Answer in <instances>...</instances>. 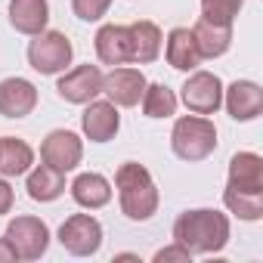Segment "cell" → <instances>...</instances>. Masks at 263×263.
<instances>
[{
	"mask_svg": "<svg viewBox=\"0 0 263 263\" xmlns=\"http://www.w3.org/2000/svg\"><path fill=\"white\" fill-rule=\"evenodd\" d=\"M62 192H65V174L62 171L44 164V167L28 174V195L34 201H56Z\"/></svg>",
	"mask_w": 263,
	"mask_h": 263,
	"instance_id": "44dd1931",
	"label": "cell"
},
{
	"mask_svg": "<svg viewBox=\"0 0 263 263\" xmlns=\"http://www.w3.org/2000/svg\"><path fill=\"white\" fill-rule=\"evenodd\" d=\"M189 260H192V254L183 245H174V248H164L155 254V263H189Z\"/></svg>",
	"mask_w": 263,
	"mask_h": 263,
	"instance_id": "4316f807",
	"label": "cell"
},
{
	"mask_svg": "<svg viewBox=\"0 0 263 263\" xmlns=\"http://www.w3.org/2000/svg\"><path fill=\"white\" fill-rule=\"evenodd\" d=\"M4 238L16 248V254L22 260H37L47 251V245H50V229L37 217H16L7 226V235Z\"/></svg>",
	"mask_w": 263,
	"mask_h": 263,
	"instance_id": "8992f818",
	"label": "cell"
},
{
	"mask_svg": "<svg viewBox=\"0 0 263 263\" xmlns=\"http://www.w3.org/2000/svg\"><path fill=\"white\" fill-rule=\"evenodd\" d=\"M13 260H19L16 248H13L7 238H0V263H13Z\"/></svg>",
	"mask_w": 263,
	"mask_h": 263,
	"instance_id": "f1b7e54d",
	"label": "cell"
},
{
	"mask_svg": "<svg viewBox=\"0 0 263 263\" xmlns=\"http://www.w3.org/2000/svg\"><path fill=\"white\" fill-rule=\"evenodd\" d=\"M10 22L22 34H41L50 22V4L47 0H13L10 4Z\"/></svg>",
	"mask_w": 263,
	"mask_h": 263,
	"instance_id": "e0dca14e",
	"label": "cell"
},
{
	"mask_svg": "<svg viewBox=\"0 0 263 263\" xmlns=\"http://www.w3.org/2000/svg\"><path fill=\"white\" fill-rule=\"evenodd\" d=\"M143 90H146V78L137 68H111L102 78V93L108 96V102L124 105V108L137 105L143 99Z\"/></svg>",
	"mask_w": 263,
	"mask_h": 263,
	"instance_id": "30bf717a",
	"label": "cell"
},
{
	"mask_svg": "<svg viewBox=\"0 0 263 263\" xmlns=\"http://www.w3.org/2000/svg\"><path fill=\"white\" fill-rule=\"evenodd\" d=\"M183 102L195 115H214L223 102V84L211 71H195L183 84Z\"/></svg>",
	"mask_w": 263,
	"mask_h": 263,
	"instance_id": "52a82bcc",
	"label": "cell"
},
{
	"mask_svg": "<svg viewBox=\"0 0 263 263\" xmlns=\"http://www.w3.org/2000/svg\"><path fill=\"white\" fill-rule=\"evenodd\" d=\"M192 37H195V47L201 53V59H214V56H223L232 44V25H214L208 19H198L195 28H189Z\"/></svg>",
	"mask_w": 263,
	"mask_h": 263,
	"instance_id": "ac0fdd59",
	"label": "cell"
},
{
	"mask_svg": "<svg viewBox=\"0 0 263 263\" xmlns=\"http://www.w3.org/2000/svg\"><path fill=\"white\" fill-rule=\"evenodd\" d=\"M241 192H263V158L254 152H238L229 161V183Z\"/></svg>",
	"mask_w": 263,
	"mask_h": 263,
	"instance_id": "2e32d148",
	"label": "cell"
},
{
	"mask_svg": "<svg viewBox=\"0 0 263 263\" xmlns=\"http://www.w3.org/2000/svg\"><path fill=\"white\" fill-rule=\"evenodd\" d=\"M143 111L149 118H171L177 111V96L164 84H149L143 90Z\"/></svg>",
	"mask_w": 263,
	"mask_h": 263,
	"instance_id": "cb8c5ba5",
	"label": "cell"
},
{
	"mask_svg": "<svg viewBox=\"0 0 263 263\" xmlns=\"http://www.w3.org/2000/svg\"><path fill=\"white\" fill-rule=\"evenodd\" d=\"M71 7H74V16L84 19V22H96L108 13L111 7V0H71Z\"/></svg>",
	"mask_w": 263,
	"mask_h": 263,
	"instance_id": "484cf974",
	"label": "cell"
},
{
	"mask_svg": "<svg viewBox=\"0 0 263 263\" xmlns=\"http://www.w3.org/2000/svg\"><path fill=\"white\" fill-rule=\"evenodd\" d=\"M81 127L93 143H108L121 127V115H118L115 102H90L81 118Z\"/></svg>",
	"mask_w": 263,
	"mask_h": 263,
	"instance_id": "7c38bea8",
	"label": "cell"
},
{
	"mask_svg": "<svg viewBox=\"0 0 263 263\" xmlns=\"http://www.w3.org/2000/svg\"><path fill=\"white\" fill-rule=\"evenodd\" d=\"M174 238L189 254H214V251H223L229 241V220L226 214L211 208L186 211L174 223Z\"/></svg>",
	"mask_w": 263,
	"mask_h": 263,
	"instance_id": "6da1fadb",
	"label": "cell"
},
{
	"mask_svg": "<svg viewBox=\"0 0 263 263\" xmlns=\"http://www.w3.org/2000/svg\"><path fill=\"white\" fill-rule=\"evenodd\" d=\"M71 41L62 31H41L28 44V62L41 74H56L71 62Z\"/></svg>",
	"mask_w": 263,
	"mask_h": 263,
	"instance_id": "277c9868",
	"label": "cell"
},
{
	"mask_svg": "<svg viewBox=\"0 0 263 263\" xmlns=\"http://www.w3.org/2000/svg\"><path fill=\"white\" fill-rule=\"evenodd\" d=\"M171 146L183 161H204L217 149V127L201 115H186L174 124Z\"/></svg>",
	"mask_w": 263,
	"mask_h": 263,
	"instance_id": "3957f363",
	"label": "cell"
},
{
	"mask_svg": "<svg viewBox=\"0 0 263 263\" xmlns=\"http://www.w3.org/2000/svg\"><path fill=\"white\" fill-rule=\"evenodd\" d=\"M96 56L111 68L130 62V31H127V25H102L96 31Z\"/></svg>",
	"mask_w": 263,
	"mask_h": 263,
	"instance_id": "5bb4252c",
	"label": "cell"
},
{
	"mask_svg": "<svg viewBox=\"0 0 263 263\" xmlns=\"http://www.w3.org/2000/svg\"><path fill=\"white\" fill-rule=\"evenodd\" d=\"M245 0H201V19L214 25H232Z\"/></svg>",
	"mask_w": 263,
	"mask_h": 263,
	"instance_id": "d4e9b609",
	"label": "cell"
},
{
	"mask_svg": "<svg viewBox=\"0 0 263 263\" xmlns=\"http://www.w3.org/2000/svg\"><path fill=\"white\" fill-rule=\"evenodd\" d=\"M34 152L28 143L16 140V137H4L0 140V174L4 177H19L31 167Z\"/></svg>",
	"mask_w": 263,
	"mask_h": 263,
	"instance_id": "7402d4cb",
	"label": "cell"
},
{
	"mask_svg": "<svg viewBox=\"0 0 263 263\" xmlns=\"http://www.w3.org/2000/svg\"><path fill=\"white\" fill-rule=\"evenodd\" d=\"M59 241L68 254L74 257H90L99 251L102 245V226L96 217L90 214H71L62 226H59Z\"/></svg>",
	"mask_w": 263,
	"mask_h": 263,
	"instance_id": "5b68a950",
	"label": "cell"
},
{
	"mask_svg": "<svg viewBox=\"0 0 263 263\" xmlns=\"http://www.w3.org/2000/svg\"><path fill=\"white\" fill-rule=\"evenodd\" d=\"M115 186H118L121 211L130 220H149L158 211V189L143 164H137V161L121 164L115 174Z\"/></svg>",
	"mask_w": 263,
	"mask_h": 263,
	"instance_id": "7a4b0ae2",
	"label": "cell"
},
{
	"mask_svg": "<svg viewBox=\"0 0 263 263\" xmlns=\"http://www.w3.org/2000/svg\"><path fill=\"white\" fill-rule=\"evenodd\" d=\"M10 208H13V189L7 180H0V214H10Z\"/></svg>",
	"mask_w": 263,
	"mask_h": 263,
	"instance_id": "83f0119b",
	"label": "cell"
},
{
	"mask_svg": "<svg viewBox=\"0 0 263 263\" xmlns=\"http://www.w3.org/2000/svg\"><path fill=\"white\" fill-rule=\"evenodd\" d=\"M81 155H84V146H81V140L71 134V130H53V134L44 140V146H41L44 164H50V167H56L62 174L74 171L81 164Z\"/></svg>",
	"mask_w": 263,
	"mask_h": 263,
	"instance_id": "9c48e42d",
	"label": "cell"
},
{
	"mask_svg": "<svg viewBox=\"0 0 263 263\" xmlns=\"http://www.w3.org/2000/svg\"><path fill=\"white\" fill-rule=\"evenodd\" d=\"M37 105V90L25 78L0 81V115L4 118H25Z\"/></svg>",
	"mask_w": 263,
	"mask_h": 263,
	"instance_id": "8fae6325",
	"label": "cell"
},
{
	"mask_svg": "<svg viewBox=\"0 0 263 263\" xmlns=\"http://www.w3.org/2000/svg\"><path fill=\"white\" fill-rule=\"evenodd\" d=\"M71 198L81 204V208H102V204H108V198H111V186H108V180L105 177H99V174H81L74 183H71Z\"/></svg>",
	"mask_w": 263,
	"mask_h": 263,
	"instance_id": "ffe728a7",
	"label": "cell"
},
{
	"mask_svg": "<svg viewBox=\"0 0 263 263\" xmlns=\"http://www.w3.org/2000/svg\"><path fill=\"white\" fill-rule=\"evenodd\" d=\"M226 108L235 121H254L263 111V90L254 81H235L226 90Z\"/></svg>",
	"mask_w": 263,
	"mask_h": 263,
	"instance_id": "9a60e30c",
	"label": "cell"
},
{
	"mask_svg": "<svg viewBox=\"0 0 263 263\" xmlns=\"http://www.w3.org/2000/svg\"><path fill=\"white\" fill-rule=\"evenodd\" d=\"M130 31V62H155L161 53V28L149 19H140L134 25H127Z\"/></svg>",
	"mask_w": 263,
	"mask_h": 263,
	"instance_id": "4fadbf2b",
	"label": "cell"
},
{
	"mask_svg": "<svg viewBox=\"0 0 263 263\" xmlns=\"http://www.w3.org/2000/svg\"><path fill=\"white\" fill-rule=\"evenodd\" d=\"M223 201H226V208H229L232 214H238L241 220H260V217H263V192H241V189L226 186Z\"/></svg>",
	"mask_w": 263,
	"mask_h": 263,
	"instance_id": "603a6c76",
	"label": "cell"
},
{
	"mask_svg": "<svg viewBox=\"0 0 263 263\" xmlns=\"http://www.w3.org/2000/svg\"><path fill=\"white\" fill-rule=\"evenodd\" d=\"M56 90H59V96L65 102H74V105L93 102L102 93V71L96 65H78L74 71H68V74L59 78Z\"/></svg>",
	"mask_w": 263,
	"mask_h": 263,
	"instance_id": "ba28073f",
	"label": "cell"
},
{
	"mask_svg": "<svg viewBox=\"0 0 263 263\" xmlns=\"http://www.w3.org/2000/svg\"><path fill=\"white\" fill-rule=\"evenodd\" d=\"M167 62L177 71H192L201 62V53L195 47V37L189 28H174L167 34Z\"/></svg>",
	"mask_w": 263,
	"mask_h": 263,
	"instance_id": "d6986e66",
	"label": "cell"
}]
</instances>
